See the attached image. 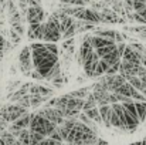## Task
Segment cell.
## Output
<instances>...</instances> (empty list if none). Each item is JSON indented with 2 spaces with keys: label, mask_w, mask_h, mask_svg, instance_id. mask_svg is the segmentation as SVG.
<instances>
[{
  "label": "cell",
  "mask_w": 146,
  "mask_h": 145,
  "mask_svg": "<svg viewBox=\"0 0 146 145\" xmlns=\"http://www.w3.org/2000/svg\"><path fill=\"white\" fill-rule=\"evenodd\" d=\"M31 57H33L34 70H37L43 78H47L48 77L50 71L52 70V67L58 63V55L51 54L48 50L46 48L44 43L38 48H33L31 50Z\"/></svg>",
  "instance_id": "cell-1"
},
{
  "label": "cell",
  "mask_w": 146,
  "mask_h": 145,
  "mask_svg": "<svg viewBox=\"0 0 146 145\" xmlns=\"http://www.w3.org/2000/svg\"><path fill=\"white\" fill-rule=\"evenodd\" d=\"M60 39H62L61 30H60V20H58L57 13H52L48 17L47 23H43L41 40H44L46 43H57Z\"/></svg>",
  "instance_id": "cell-2"
},
{
  "label": "cell",
  "mask_w": 146,
  "mask_h": 145,
  "mask_svg": "<svg viewBox=\"0 0 146 145\" xmlns=\"http://www.w3.org/2000/svg\"><path fill=\"white\" fill-rule=\"evenodd\" d=\"M30 131H34V132H38L44 137H50L55 130H57V125L52 124L51 121H48L47 118L38 115L37 112L33 115L31 118V122H30V127H29Z\"/></svg>",
  "instance_id": "cell-3"
},
{
  "label": "cell",
  "mask_w": 146,
  "mask_h": 145,
  "mask_svg": "<svg viewBox=\"0 0 146 145\" xmlns=\"http://www.w3.org/2000/svg\"><path fill=\"white\" fill-rule=\"evenodd\" d=\"M26 114H29L27 112V108H24V107H21L19 104L6 105V107H1V110H0V117L3 120H6L9 124L16 122L19 118H21Z\"/></svg>",
  "instance_id": "cell-4"
},
{
  "label": "cell",
  "mask_w": 146,
  "mask_h": 145,
  "mask_svg": "<svg viewBox=\"0 0 146 145\" xmlns=\"http://www.w3.org/2000/svg\"><path fill=\"white\" fill-rule=\"evenodd\" d=\"M19 63H20V71L24 76L31 77V73L34 70V65H33V57H31L30 46L24 47L20 51V54H19Z\"/></svg>",
  "instance_id": "cell-5"
},
{
  "label": "cell",
  "mask_w": 146,
  "mask_h": 145,
  "mask_svg": "<svg viewBox=\"0 0 146 145\" xmlns=\"http://www.w3.org/2000/svg\"><path fill=\"white\" fill-rule=\"evenodd\" d=\"M37 114L41 115V117H44V118H47L48 121H51L52 124H55L57 127H60V125L64 122V120H65V118L62 117L61 111H60L58 108H55V107H46V108L40 110Z\"/></svg>",
  "instance_id": "cell-6"
},
{
  "label": "cell",
  "mask_w": 146,
  "mask_h": 145,
  "mask_svg": "<svg viewBox=\"0 0 146 145\" xmlns=\"http://www.w3.org/2000/svg\"><path fill=\"white\" fill-rule=\"evenodd\" d=\"M102 80H104V83L106 84V88H108V91L109 93H115L122 84H125L126 83V78L122 76V74H105V77H102Z\"/></svg>",
  "instance_id": "cell-7"
},
{
  "label": "cell",
  "mask_w": 146,
  "mask_h": 145,
  "mask_svg": "<svg viewBox=\"0 0 146 145\" xmlns=\"http://www.w3.org/2000/svg\"><path fill=\"white\" fill-rule=\"evenodd\" d=\"M26 20L30 24L43 23L44 21V10H43V7L41 6H30L27 9V13H26Z\"/></svg>",
  "instance_id": "cell-8"
},
{
  "label": "cell",
  "mask_w": 146,
  "mask_h": 145,
  "mask_svg": "<svg viewBox=\"0 0 146 145\" xmlns=\"http://www.w3.org/2000/svg\"><path fill=\"white\" fill-rule=\"evenodd\" d=\"M99 60H101V58H99V55L97 54V51H94L91 55H88V57L84 60L82 68H84V71H85V74H87L88 77L95 78V70H97V65H98V61H99Z\"/></svg>",
  "instance_id": "cell-9"
},
{
  "label": "cell",
  "mask_w": 146,
  "mask_h": 145,
  "mask_svg": "<svg viewBox=\"0 0 146 145\" xmlns=\"http://www.w3.org/2000/svg\"><path fill=\"white\" fill-rule=\"evenodd\" d=\"M139 67L138 64H133V63H129V61H125L122 60L121 61V68H119V74H122L126 81L129 77H133V76H138V71H139Z\"/></svg>",
  "instance_id": "cell-10"
},
{
  "label": "cell",
  "mask_w": 146,
  "mask_h": 145,
  "mask_svg": "<svg viewBox=\"0 0 146 145\" xmlns=\"http://www.w3.org/2000/svg\"><path fill=\"white\" fill-rule=\"evenodd\" d=\"M122 60L133 63V64H138V65H142V54L135 51L131 46H126L125 51H123V55H122Z\"/></svg>",
  "instance_id": "cell-11"
},
{
  "label": "cell",
  "mask_w": 146,
  "mask_h": 145,
  "mask_svg": "<svg viewBox=\"0 0 146 145\" xmlns=\"http://www.w3.org/2000/svg\"><path fill=\"white\" fill-rule=\"evenodd\" d=\"M27 37L30 40H41L43 37V23H34L29 26Z\"/></svg>",
  "instance_id": "cell-12"
},
{
  "label": "cell",
  "mask_w": 146,
  "mask_h": 145,
  "mask_svg": "<svg viewBox=\"0 0 146 145\" xmlns=\"http://www.w3.org/2000/svg\"><path fill=\"white\" fill-rule=\"evenodd\" d=\"M99 108V114H101V118H102V124L106 127V128H111V115H112V105L111 104H106V105H101L98 107Z\"/></svg>",
  "instance_id": "cell-13"
},
{
  "label": "cell",
  "mask_w": 146,
  "mask_h": 145,
  "mask_svg": "<svg viewBox=\"0 0 146 145\" xmlns=\"http://www.w3.org/2000/svg\"><path fill=\"white\" fill-rule=\"evenodd\" d=\"M99 14H101L102 23H116V21H122V20L119 19V16L116 14V11H112V10H109V9H102V10L99 11Z\"/></svg>",
  "instance_id": "cell-14"
},
{
  "label": "cell",
  "mask_w": 146,
  "mask_h": 145,
  "mask_svg": "<svg viewBox=\"0 0 146 145\" xmlns=\"http://www.w3.org/2000/svg\"><path fill=\"white\" fill-rule=\"evenodd\" d=\"M90 41H91V46L94 47V50L105 47V46L116 44L113 40H108V39H104V37H99V36H90Z\"/></svg>",
  "instance_id": "cell-15"
},
{
  "label": "cell",
  "mask_w": 146,
  "mask_h": 145,
  "mask_svg": "<svg viewBox=\"0 0 146 145\" xmlns=\"http://www.w3.org/2000/svg\"><path fill=\"white\" fill-rule=\"evenodd\" d=\"M31 96H43V97H50L52 96V88L48 87H44V86H31L30 87V91H29Z\"/></svg>",
  "instance_id": "cell-16"
},
{
  "label": "cell",
  "mask_w": 146,
  "mask_h": 145,
  "mask_svg": "<svg viewBox=\"0 0 146 145\" xmlns=\"http://www.w3.org/2000/svg\"><path fill=\"white\" fill-rule=\"evenodd\" d=\"M92 94L97 98V102L99 107H101V105L111 104V102H109V96H111L109 91H92Z\"/></svg>",
  "instance_id": "cell-17"
},
{
  "label": "cell",
  "mask_w": 146,
  "mask_h": 145,
  "mask_svg": "<svg viewBox=\"0 0 146 145\" xmlns=\"http://www.w3.org/2000/svg\"><path fill=\"white\" fill-rule=\"evenodd\" d=\"M136 88L131 84V83H125V84H122L115 93L116 94H121V96H125V97H129V98H132V94H133V91H135Z\"/></svg>",
  "instance_id": "cell-18"
},
{
  "label": "cell",
  "mask_w": 146,
  "mask_h": 145,
  "mask_svg": "<svg viewBox=\"0 0 146 145\" xmlns=\"http://www.w3.org/2000/svg\"><path fill=\"white\" fill-rule=\"evenodd\" d=\"M33 115H34V114H26V115H23L21 118H19L16 122H13V124H14L17 128H20V130H26V128L30 127V122H31Z\"/></svg>",
  "instance_id": "cell-19"
},
{
  "label": "cell",
  "mask_w": 146,
  "mask_h": 145,
  "mask_svg": "<svg viewBox=\"0 0 146 145\" xmlns=\"http://www.w3.org/2000/svg\"><path fill=\"white\" fill-rule=\"evenodd\" d=\"M102 60H104L105 63H108L109 65H113V64H116V63H121V61H122V57H121V54L118 53V50H113L112 53H109L108 55H105Z\"/></svg>",
  "instance_id": "cell-20"
},
{
  "label": "cell",
  "mask_w": 146,
  "mask_h": 145,
  "mask_svg": "<svg viewBox=\"0 0 146 145\" xmlns=\"http://www.w3.org/2000/svg\"><path fill=\"white\" fill-rule=\"evenodd\" d=\"M94 122H97L98 125H101L102 124V118H101V114H99V108L98 107H94V108H91V110H87V111H84Z\"/></svg>",
  "instance_id": "cell-21"
},
{
  "label": "cell",
  "mask_w": 146,
  "mask_h": 145,
  "mask_svg": "<svg viewBox=\"0 0 146 145\" xmlns=\"http://www.w3.org/2000/svg\"><path fill=\"white\" fill-rule=\"evenodd\" d=\"M135 107H136V111H138V115H139V121L143 122L146 120V102L135 101Z\"/></svg>",
  "instance_id": "cell-22"
},
{
  "label": "cell",
  "mask_w": 146,
  "mask_h": 145,
  "mask_svg": "<svg viewBox=\"0 0 146 145\" xmlns=\"http://www.w3.org/2000/svg\"><path fill=\"white\" fill-rule=\"evenodd\" d=\"M108 68H109V64H108V63H105V61H104V60L101 58V60L98 61L97 70H95V77H101V76L106 74Z\"/></svg>",
  "instance_id": "cell-23"
},
{
  "label": "cell",
  "mask_w": 146,
  "mask_h": 145,
  "mask_svg": "<svg viewBox=\"0 0 146 145\" xmlns=\"http://www.w3.org/2000/svg\"><path fill=\"white\" fill-rule=\"evenodd\" d=\"M98 102H97V98L94 97V94H90V96L85 98V102H84V108L82 111H87V110H91L94 107H97Z\"/></svg>",
  "instance_id": "cell-24"
},
{
  "label": "cell",
  "mask_w": 146,
  "mask_h": 145,
  "mask_svg": "<svg viewBox=\"0 0 146 145\" xmlns=\"http://www.w3.org/2000/svg\"><path fill=\"white\" fill-rule=\"evenodd\" d=\"M116 34H118V31H115V30H101V31H97V36L104 37V39H108V40H113V41H115Z\"/></svg>",
  "instance_id": "cell-25"
},
{
  "label": "cell",
  "mask_w": 146,
  "mask_h": 145,
  "mask_svg": "<svg viewBox=\"0 0 146 145\" xmlns=\"http://www.w3.org/2000/svg\"><path fill=\"white\" fill-rule=\"evenodd\" d=\"M113 50H116V44H112V46H105V47L97 48V54L99 55V58H104L105 55H108L109 53H112Z\"/></svg>",
  "instance_id": "cell-26"
},
{
  "label": "cell",
  "mask_w": 146,
  "mask_h": 145,
  "mask_svg": "<svg viewBox=\"0 0 146 145\" xmlns=\"http://www.w3.org/2000/svg\"><path fill=\"white\" fill-rule=\"evenodd\" d=\"M128 83H131L138 91H141L142 93V90H143V84H142V80L138 77V76H133V77H129L128 78Z\"/></svg>",
  "instance_id": "cell-27"
},
{
  "label": "cell",
  "mask_w": 146,
  "mask_h": 145,
  "mask_svg": "<svg viewBox=\"0 0 146 145\" xmlns=\"http://www.w3.org/2000/svg\"><path fill=\"white\" fill-rule=\"evenodd\" d=\"M44 138H47V137H44V135H41V134H38V132H34V131H30V145H37L40 144Z\"/></svg>",
  "instance_id": "cell-28"
},
{
  "label": "cell",
  "mask_w": 146,
  "mask_h": 145,
  "mask_svg": "<svg viewBox=\"0 0 146 145\" xmlns=\"http://www.w3.org/2000/svg\"><path fill=\"white\" fill-rule=\"evenodd\" d=\"M17 140L21 142V144L24 145H30V130H23L21 132H20V135L17 137Z\"/></svg>",
  "instance_id": "cell-29"
},
{
  "label": "cell",
  "mask_w": 146,
  "mask_h": 145,
  "mask_svg": "<svg viewBox=\"0 0 146 145\" xmlns=\"http://www.w3.org/2000/svg\"><path fill=\"white\" fill-rule=\"evenodd\" d=\"M70 96L74 97V98H81V100H85L87 97L90 96L88 90L87 88H80V90H75V91H71Z\"/></svg>",
  "instance_id": "cell-30"
},
{
  "label": "cell",
  "mask_w": 146,
  "mask_h": 145,
  "mask_svg": "<svg viewBox=\"0 0 146 145\" xmlns=\"http://www.w3.org/2000/svg\"><path fill=\"white\" fill-rule=\"evenodd\" d=\"M47 100V97H43V96H31L30 94V104L31 107H38L41 102H44Z\"/></svg>",
  "instance_id": "cell-31"
},
{
  "label": "cell",
  "mask_w": 146,
  "mask_h": 145,
  "mask_svg": "<svg viewBox=\"0 0 146 145\" xmlns=\"http://www.w3.org/2000/svg\"><path fill=\"white\" fill-rule=\"evenodd\" d=\"M17 104H19V105H21V107H24V108L31 107V104H30V96H29V94H27V96H23L19 101H17Z\"/></svg>",
  "instance_id": "cell-32"
},
{
  "label": "cell",
  "mask_w": 146,
  "mask_h": 145,
  "mask_svg": "<svg viewBox=\"0 0 146 145\" xmlns=\"http://www.w3.org/2000/svg\"><path fill=\"white\" fill-rule=\"evenodd\" d=\"M10 39H11V43H13V44H19V43L21 41V34L16 33V31L11 29V30H10Z\"/></svg>",
  "instance_id": "cell-33"
},
{
  "label": "cell",
  "mask_w": 146,
  "mask_h": 145,
  "mask_svg": "<svg viewBox=\"0 0 146 145\" xmlns=\"http://www.w3.org/2000/svg\"><path fill=\"white\" fill-rule=\"evenodd\" d=\"M44 44H46V48L48 50L51 54L58 55V46H57L55 43H44Z\"/></svg>",
  "instance_id": "cell-34"
},
{
  "label": "cell",
  "mask_w": 146,
  "mask_h": 145,
  "mask_svg": "<svg viewBox=\"0 0 146 145\" xmlns=\"http://www.w3.org/2000/svg\"><path fill=\"white\" fill-rule=\"evenodd\" d=\"M145 7H146V3L133 0V10H135V11H141V10H143Z\"/></svg>",
  "instance_id": "cell-35"
},
{
  "label": "cell",
  "mask_w": 146,
  "mask_h": 145,
  "mask_svg": "<svg viewBox=\"0 0 146 145\" xmlns=\"http://www.w3.org/2000/svg\"><path fill=\"white\" fill-rule=\"evenodd\" d=\"M11 29H13L16 33H19V34H23V33H24V29H23L21 23H13V24H11Z\"/></svg>",
  "instance_id": "cell-36"
},
{
  "label": "cell",
  "mask_w": 146,
  "mask_h": 145,
  "mask_svg": "<svg viewBox=\"0 0 146 145\" xmlns=\"http://www.w3.org/2000/svg\"><path fill=\"white\" fill-rule=\"evenodd\" d=\"M50 138H52V140H55V141H58V142H62V141H64L62 137H61V134H60V131H58V127H57V130L50 135Z\"/></svg>",
  "instance_id": "cell-37"
},
{
  "label": "cell",
  "mask_w": 146,
  "mask_h": 145,
  "mask_svg": "<svg viewBox=\"0 0 146 145\" xmlns=\"http://www.w3.org/2000/svg\"><path fill=\"white\" fill-rule=\"evenodd\" d=\"M9 128V122L6 121V120H3L1 117H0V134L3 132V131H6Z\"/></svg>",
  "instance_id": "cell-38"
},
{
  "label": "cell",
  "mask_w": 146,
  "mask_h": 145,
  "mask_svg": "<svg viewBox=\"0 0 146 145\" xmlns=\"http://www.w3.org/2000/svg\"><path fill=\"white\" fill-rule=\"evenodd\" d=\"M4 46H6V39L1 36V33H0V50H3L4 51Z\"/></svg>",
  "instance_id": "cell-39"
},
{
  "label": "cell",
  "mask_w": 146,
  "mask_h": 145,
  "mask_svg": "<svg viewBox=\"0 0 146 145\" xmlns=\"http://www.w3.org/2000/svg\"><path fill=\"white\" fill-rule=\"evenodd\" d=\"M60 1L64 3V4H72V6H74V1H75V0H60Z\"/></svg>",
  "instance_id": "cell-40"
},
{
  "label": "cell",
  "mask_w": 146,
  "mask_h": 145,
  "mask_svg": "<svg viewBox=\"0 0 146 145\" xmlns=\"http://www.w3.org/2000/svg\"><path fill=\"white\" fill-rule=\"evenodd\" d=\"M142 65L146 67V55H142Z\"/></svg>",
  "instance_id": "cell-41"
},
{
  "label": "cell",
  "mask_w": 146,
  "mask_h": 145,
  "mask_svg": "<svg viewBox=\"0 0 146 145\" xmlns=\"http://www.w3.org/2000/svg\"><path fill=\"white\" fill-rule=\"evenodd\" d=\"M129 145H142V141H138V142H133V144H129Z\"/></svg>",
  "instance_id": "cell-42"
},
{
  "label": "cell",
  "mask_w": 146,
  "mask_h": 145,
  "mask_svg": "<svg viewBox=\"0 0 146 145\" xmlns=\"http://www.w3.org/2000/svg\"><path fill=\"white\" fill-rule=\"evenodd\" d=\"M142 145H146V138L143 140V141H142Z\"/></svg>",
  "instance_id": "cell-43"
},
{
  "label": "cell",
  "mask_w": 146,
  "mask_h": 145,
  "mask_svg": "<svg viewBox=\"0 0 146 145\" xmlns=\"http://www.w3.org/2000/svg\"><path fill=\"white\" fill-rule=\"evenodd\" d=\"M60 145H67V144H60Z\"/></svg>",
  "instance_id": "cell-44"
}]
</instances>
